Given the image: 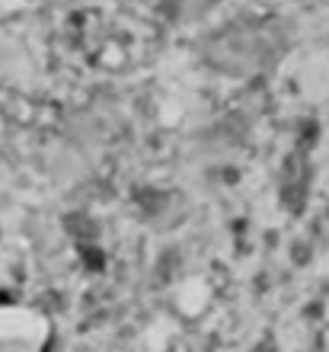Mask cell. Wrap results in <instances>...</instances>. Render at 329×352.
<instances>
[{
    "label": "cell",
    "instance_id": "6da1fadb",
    "mask_svg": "<svg viewBox=\"0 0 329 352\" xmlns=\"http://www.w3.org/2000/svg\"><path fill=\"white\" fill-rule=\"evenodd\" d=\"M52 327L38 311L0 305V352H48Z\"/></svg>",
    "mask_w": 329,
    "mask_h": 352
},
{
    "label": "cell",
    "instance_id": "7a4b0ae2",
    "mask_svg": "<svg viewBox=\"0 0 329 352\" xmlns=\"http://www.w3.org/2000/svg\"><path fill=\"white\" fill-rule=\"evenodd\" d=\"M211 3H214V0H183V7L189 10V13H205Z\"/></svg>",
    "mask_w": 329,
    "mask_h": 352
}]
</instances>
